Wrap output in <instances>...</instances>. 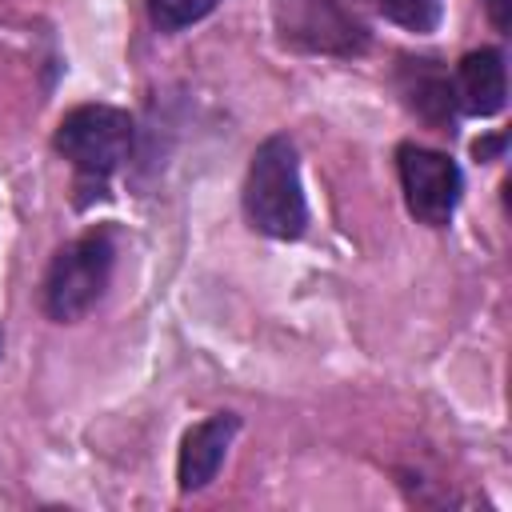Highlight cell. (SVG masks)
<instances>
[{
	"label": "cell",
	"instance_id": "obj_1",
	"mask_svg": "<svg viewBox=\"0 0 512 512\" xmlns=\"http://www.w3.org/2000/svg\"><path fill=\"white\" fill-rule=\"evenodd\" d=\"M244 212L248 224L272 240H296L304 232L308 204H304L296 144L288 136H268L252 152L244 180Z\"/></svg>",
	"mask_w": 512,
	"mask_h": 512
},
{
	"label": "cell",
	"instance_id": "obj_2",
	"mask_svg": "<svg viewBox=\"0 0 512 512\" xmlns=\"http://www.w3.org/2000/svg\"><path fill=\"white\" fill-rule=\"evenodd\" d=\"M112 264H116V240L108 228L84 232L72 244H64L44 276V312L60 324L92 312L112 280Z\"/></svg>",
	"mask_w": 512,
	"mask_h": 512
},
{
	"label": "cell",
	"instance_id": "obj_3",
	"mask_svg": "<svg viewBox=\"0 0 512 512\" xmlns=\"http://www.w3.org/2000/svg\"><path fill=\"white\" fill-rule=\"evenodd\" d=\"M56 152L84 176L104 184L132 144V116L112 104H80L56 124Z\"/></svg>",
	"mask_w": 512,
	"mask_h": 512
},
{
	"label": "cell",
	"instance_id": "obj_4",
	"mask_svg": "<svg viewBox=\"0 0 512 512\" xmlns=\"http://www.w3.org/2000/svg\"><path fill=\"white\" fill-rule=\"evenodd\" d=\"M276 28L308 52L356 56L368 48L364 0H276Z\"/></svg>",
	"mask_w": 512,
	"mask_h": 512
},
{
	"label": "cell",
	"instance_id": "obj_5",
	"mask_svg": "<svg viewBox=\"0 0 512 512\" xmlns=\"http://www.w3.org/2000/svg\"><path fill=\"white\" fill-rule=\"evenodd\" d=\"M396 168H400V188H404L408 212L420 224L444 228L460 204V168L452 164V156H444L436 148H420V144H400Z\"/></svg>",
	"mask_w": 512,
	"mask_h": 512
},
{
	"label": "cell",
	"instance_id": "obj_6",
	"mask_svg": "<svg viewBox=\"0 0 512 512\" xmlns=\"http://www.w3.org/2000/svg\"><path fill=\"white\" fill-rule=\"evenodd\" d=\"M240 432V416L236 412H216L208 420H200L184 444H180V460H176V480H180V492H200L208 480H216L232 440Z\"/></svg>",
	"mask_w": 512,
	"mask_h": 512
},
{
	"label": "cell",
	"instance_id": "obj_7",
	"mask_svg": "<svg viewBox=\"0 0 512 512\" xmlns=\"http://www.w3.org/2000/svg\"><path fill=\"white\" fill-rule=\"evenodd\" d=\"M504 96H508V68H504V56L496 48H480V52H468L460 60V72H456V100L472 112V116H496L504 108Z\"/></svg>",
	"mask_w": 512,
	"mask_h": 512
},
{
	"label": "cell",
	"instance_id": "obj_8",
	"mask_svg": "<svg viewBox=\"0 0 512 512\" xmlns=\"http://www.w3.org/2000/svg\"><path fill=\"white\" fill-rule=\"evenodd\" d=\"M400 92L428 124H448L456 116V84L436 60H400Z\"/></svg>",
	"mask_w": 512,
	"mask_h": 512
},
{
	"label": "cell",
	"instance_id": "obj_9",
	"mask_svg": "<svg viewBox=\"0 0 512 512\" xmlns=\"http://www.w3.org/2000/svg\"><path fill=\"white\" fill-rule=\"evenodd\" d=\"M376 8L408 32H432L444 16V0H376Z\"/></svg>",
	"mask_w": 512,
	"mask_h": 512
},
{
	"label": "cell",
	"instance_id": "obj_10",
	"mask_svg": "<svg viewBox=\"0 0 512 512\" xmlns=\"http://www.w3.org/2000/svg\"><path fill=\"white\" fill-rule=\"evenodd\" d=\"M220 0H148V16L160 32H180L196 20H204Z\"/></svg>",
	"mask_w": 512,
	"mask_h": 512
},
{
	"label": "cell",
	"instance_id": "obj_11",
	"mask_svg": "<svg viewBox=\"0 0 512 512\" xmlns=\"http://www.w3.org/2000/svg\"><path fill=\"white\" fill-rule=\"evenodd\" d=\"M484 8H488V20L500 32H508V24H512V0H484Z\"/></svg>",
	"mask_w": 512,
	"mask_h": 512
},
{
	"label": "cell",
	"instance_id": "obj_12",
	"mask_svg": "<svg viewBox=\"0 0 512 512\" xmlns=\"http://www.w3.org/2000/svg\"><path fill=\"white\" fill-rule=\"evenodd\" d=\"M504 148V140L496 136V140H484V144H476V156H488V152H500Z\"/></svg>",
	"mask_w": 512,
	"mask_h": 512
}]
</instances>
